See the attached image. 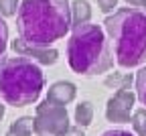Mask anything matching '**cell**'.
<instances>
[{"label":"cell","mask_w":146,"mask_h":136,"mask_svg":"<svg viewBox=\"0 0 146 136\" xmlns=\"http://www.w3.org/2000/svg\"><path fill=\"white\" fill-rule=\"evenodd\" d=\"M69 67L85 77L106 73L114 67V55L108 33L100 25H77L71 29L67 41Z\"/></svg>","instance_id":"obj_3"},{"label":"cell","mask_w":146,"mask_h":136,"mask_svg":"<svg viewBox=\"0 0 146 136\" xmlns=\"http://www.w3.org/2000/svg\"><path fill=\"white\" fill-rule=\"evenodd\" d=\"M136 77L132 75H122V73H114V75H108L106 77V85L108 87H114V89H130L134 83Z\"/></svg>","instance_id":"obj_12"},{"label":"cell","mask_w":146,"mask_h":136,"mask_svg":"<svg viewBox=\"0 0 146 136\" xmlns=\"http://www.w3.org/2000/svg\"><path fill=\"white\" fill-rule=\"evenodd\" d=\"M134 85H136V98H138V102L142 106H146V67H142L136 73Z\"/></svg>","instance_id":"obj_14"},{"label":"cell","mask_w":146,"mask_h":136,"mask_svg":"<svg viewBox=\"0 0 146 136\" xmlns=\"http://www.w3.org/2000/svg\"><path fill=\"white\" fill-rule=\"evenodd\" d=\"M45 87V73L29 57L0 59V100L14 108H25L39 100Z\"/></svg>","instance_id":"obj_4"},{"label":"cell","mask_w":146,"mask_h":136,"mask_svg":"<svg viewBox=\"0 0 146 136\" xmlns=\"http://www.w3.org/2000/svg\"><path fill=\"white\" fill-rule=\"evenodd\" d=\"M136 93L132 89H118L106 104V118L114 124H126L130 122L134 106H136Z\"/></svg>","instance_id":"obj_6"},{"label":"cell","mask_w":146,"mask_h":136,"mask_svg":"<svg viewBox=\"0 0 146 136\" xmlns=\"http://www.w3.org/2000/svg\"><path fill=\"white\" fill-rule=\"evenodd\" d=\"M6 47H8V27L4 23L2 14H0V57H4Z\"/></svg>","instance_id":"obj_16"},{"label":"cell","mask_w":146,"mask_h":136,"mask_svg":"<svg viewBox=\"0 0 146 136\" xmlns=\"http://www.w3.org/2000/svg\"><path fill=\"white\" fill-rule=\"evenodd\" d=\"M69 126L71 124H69L67 106L53 104L49 100H45L36 106L35 126H33L36 136H61Z\"/></svg>","instance_id":"obj_5"},{"label":"cell","mask_w":146,"mask_h":136,"mask_svg":"<svg viewBox=\"0 0 146 136\" xmlns=\"http://www.w3.org/2000/svg\"><path fill=\"white\" fill-rule=\"evenodd\" d=\"M21 2L18 0H0V14L2 16H14L18 12Z\"/></svg>","instance_id":"obj_15"},{"label":"cell","mask_w":146,"mask_h":136,"mask_svg":"<svg viewBox=\"0 0 146 136\" xmlns=\"http://www.w3.org/2000/svg\"><path fill=\"white\" fill-rule=\"evenodd\" d=\"M126 2L130 4V6H134V8H138V6H142V2H144V0H126Z\"/></svg>","instance_id":"obj_20"},{"label":"cell","mask_w":146,"mask_h":136,"mask_svg":"<svg viewBox=\"0 0 146 136\" xmlns=\"http://www.w3.org/2000/svg\"><path fill=\"white\" fill-rule=\"evenodd\" d=\"M104 29L114 45L116 63L124 69L146 61V12L140 8H120L104 21Z\"/></svg>","instance_id":"obj_2"},{"label":"cell","mask_w":146,"mask_h":136,"mask_svg":"<svg viewBox=\"0 0 146 136\" xmlns=\"http://www.w3.org/2000/svg\"><path fill=\"white\" fill-rule=\"evenodd\" d=\"M140 8H142V10L146 12V0H144V2H142V6H140Z\"/></svg>","instance_id":"obj_22"},{"label":"cell","mask_w":146,"mask_h":136,"mask_svg":"<svg viewBox=\"0 0 146 136\" xmlns=\"http://www.w3.org/2000/svg\"><path fill=\"white\" fill-rule=\"evenodd\" d=\"M4 112H6V108H4V102H2V100H0V120H2V118H4Z\"/></svg>","instance_id":"obj_21"},{"label":"cell","mask_w":146,"mask_h":136,"mask_svg":"<svg viewBox=\"0 0 146 136\" xmlns=\"http://www.w3.org/2000/svg\"><path fill=\"white\" fill-rule=\"evenodd\" d=\"M12 49H14L16 55L29 57V59H33V61H36V63H41V65H53V63H57V59H59V51H57V49L29 45L27 41H23L21 37L12 41Z\"/></svg>","instance_id":"obj_7"},{"label":"cell","mask_w":146,"mask_h":136,"mask_svg":"<svg viewBox=\"0 0 146 136\" xmlns=\"http://www.w3.org/2000/svg\"><path fill=\"white\" fill-rule=\"evenodd\" d=\"M102 136H134V134L128 130H122V128H112V130H106Z\"/></svg>","instance_id":"obj_19"},{"label":"cell","mask_w":146,"mask_h":136,"mask_svg":"<svg viewBox=\"0 0 146 136\" xmlns=\"http://www.w3.org/2000/svg\"><path fill=\"white\" fill-rule=\"evenodd\" d=\"M61 136H85V132H83L81 126H69Z\"/></svg>","instance_id":"obj_18"},{"label":"cell","mask_w":146,"mask_h":136,"mask_svg":"<svg viewBox=\"0 0 146 136\" xmlns=\"http://www.w3.org/2000/svg\"><path fill=\"white\" fill-rule=\"evenodd\" d=\"M73 118H75V124L81 126V128H87L94 120V104L91 102H79L75 106V114H73Z\"/></svg>","instance_id":"obj_11"},{"label":"cell","mask_w":146,"mask_h":136,"mask_svg":"<svg viewBox=\"0 0 146 136\" xmlns=\"http://www.w3.org/2000/svg\"><path fill=\"white\" fill-rule=\"evenodd\" d=\"M118 4V0H98V6L102 12H112Z\"/></svg>","instance_id":"obj_17"},{"label":"cell","mask_w":146,"mask_h":136,"mask_svg":"<svg viewBox=\"0 0 146 136\" xmlns=\"http://www.w3.org/2000/svg\"><path fill=\"white\" fill-rule=\"evenodd\" d=\"M77 95V87L71 81H55L49 89H47V100L59 106H67L75 100Z\"/></svg>","instance_id":"obj_8"},{"label":"cell","mask_w":146,"mask_h":136,"mask_svg":"<svg viewBox=\"0 0 146 136\" xmlns=\"http://www.w3.org/2000/svg\"><path fill=\"white\" fill-rule=\"evenodd\" d=\"M71 27L69 0H21L16 12V31L29 45L49 47L63 39Z\"/></svg>","instance_id":"obj_1"},{"label":"cell","mask_w":146,"mask_h":136,"mask_svg":"<svg viewBox=\"0 0 146 136\" xmlns=\"http://www.w3.org/2000/svg\"><path fill=\"white\" fill-rule=\"evenodd\" d=\"M130 122H132V128H134V132L138 136H146V108L134 110Z\"/></svg>","instance_id":"obj_13"},{"label":"cell","mask_w":146,"mask_h":136,"mask_svg":"<svg viewBox=\"0 0 146 136\" xmlns=\"http://www.w3.org/2000/svg\"><path fill=\"white\" fill-rule=\"evenodd\" d=\"M89 18H91V6H89L87 0H73L71 2V23H73V27L89 23Z\"/></svg>","instance_id":"obj_9"},{"label":"cell","mask_w":146,"mask_h":136,"mask_svg":"<svg viewBox=\"0 0 146 136\" xmlns=\"http://www.w3.org/2000/svg\"><path fill=\"white\" fill-rule=\"evenodd\" d=\"M33 126H35V118L31 116H21L18 120H14L8 130H6V136H33Z\"/></svg>","instance_id":"obj_10"}]
</instances>
